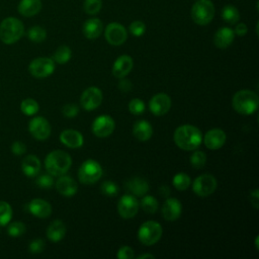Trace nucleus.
<instances>
[{
	"instance_id": "f257e3e1",
	"label": "nucleus",
	"mask_w": 259,
	"mask_h": 259,
	"mask_svg": "<svg viewBox=\"0 0 259 259\" xmlns=\"http://www.w3.org/2000/svg\"><path fill=\"white\" fill-rule=\"evenodd\" d=\"M173 138L176 146L184 151H193L202 143V134L200 130L191 124L178 126L174 132Z\"/></svg>"
},
{
	"instance_id": "f03ea898",
	"label": "nucleus",
	"mask_w": 259,
	"mask_h": 259,
	"mask_svg": "<svg viewBox=\"0 0 259 259\" xmlns=\"http://www.w3.org/2000/svg\"><path fill=\"white\" fill-rule=\"evenodd\" d=\"M259 105L258 95L251 90L244 89L236 92L232 99L233 108L240 114L250 115L254 113Z\"/></svg>"
},
{
	"instance_id": "7ed1b4c3",
	"label": "nucleus",
	"mask_w": 259,
	"mask_h": 259,
	"mask_svg": "<svg viewBox=\"0 0 259 259\" xmlns=\"http://www.w3.org/2000/svg\"><path fill=\"white\" fill-rule=\"evenodd\" d=\"M71 165V156L62 150L52 151L48 154L45 160L46 169L53 176H61L66 174Z\"/></svg>"
},
{
	"instance_id": "20e7f679",
	"label": "nucleus",
	"mask_w": 259,
	"mask_h": 259,
	"mask_svg": "<svg viewBox=\"0 0 259 259\" xmlns=\"http://www.w3.org/2000/svg\"><path fill=\"white\" fill-rule=\"evenodd\" d=\"M24 33L23 23L16 17H7L0 23V39L6 45L19 40Z\"/></svg>"
},
{
	"instance_id": "39448f33",
	"label": "nucleus",
	"mask_w": 259,
	"mask_h": 259,
	"mask_svg": "<svg viewBox=\"0 0 259 259\" xmlns=\"http://www.w3.org/2000/svg\"><path fill=\"white\" fill-rule=\"evenodd\" d=\"M102 174L101 165L93 159H88L81 164L78 171V178L81 183L90 185L96 183L101 178Z\"/></svg>"
},
{
	"instance_id": "423d86ee",
	"label": "nucleus",
	"mask_w": 259,
	"mask_h": 259,
	"mask_svg": "<svg viewBox=\"0 0 259 259\" xmlns=\"http://www.w3.org/2000/svg\"><path fill=\"white\" fill-rule=\"evenodd\" d=\"M162 227L158 222L148 221L141 225L138 231V238L143 245L152 246L162 237Z\"/></svg>"
},
{
	"instance_id": "0eeeda50",
	"label": "nucleus",
	"mask_w": 259,
	"mask_h": 259,
	"mask_svg": "<svg viewBox=\"0 0 259 259\" xmlns=\"http://www.w3.org/2000/svg\"><path fill=\"white\" fill-rule=\"evenodd\" d=\"M214 15V6L210 0H197L191 8V18L198 25L208 24Z\"/></svg>"
},
{
	"instance_id": "6e6552de",
	"label": "nucleus",
	"mask_w": 259,
	"mask_h": 259,
	"mask_svg": "<svg viewBox=\"0 0 259 259\" xmlns=\"http://www.w3.org/2000/svg\"><path fill=\"white\" fill-rule=\"evenodd\" d=\"M217 179L211 174H201L197 176L192 183L193 192L201 197L208 196L217 189Z\"/></svg>"
},
{
	"instance_id": "1a4fd4ad",
	"label": "nucleus",
	"mask_w": 259,
	"mask_h": 259,
	"mask_svg": "<svg viewBox=\"0 0 259 259\" xmlns=\"http://www.w3.org/2000/svg\"><path fill=\"white\" fill-rule=\"evenodd\" d=\"M29 73L35 78H46L55 71V62L51 58L39 57L32 60L28 66Z\"/></svg>"
},
{
	"instance_id": "9d476101",
	"label": "nucleus",
	"mask_w": 259,
	"mask_h": 259,
	"mask_svg": "<svg viewBox=\"0 0 259 259\" xmlns=\"http://www.w3.org/2000/svg\"><path fill=\"white\" fill-rule=\"evenodd\" d=\"M102 92L98 87L91 86L85 89L80 97L81 106L85 110H94L96 109L102 102Z\"/></svg>"
},
{
	"instance_id": "9b49d317",
	"label": "nucleus",
	"mask_w": 259,
	"mask_h": 259,
	"mask_svg": "<svg viewBox=\"0 0 259 259\" xmlns=\"http://www.w3.org/2000/svg\"><path fill=\"white\" fill-rule=\"evenodd\" d=\"M139 210V201L133 194H124L119 198L117 211L122 219H133Z\"/></svg>"
},
{
	"instance_id": "f8f14e48",
	"label": "nucleus",
	"mask_w": 259,
	"mask_h": 259,
	"mask_svg": "<svg viewBox=\"0 0 259 259\" xmlns=\"http://www.w3.org/2000/svg\"><path fill=\"white\" fill-rule=\"evenodd\" d=\"M115 127L114 119L109 115H99L92 122V133L97 138H106L110 136Z\"/></svg>"
},
{
	"instance_id": "ddd939ff",
	"label": "nucleus",
	"mask_w": 259,
	"mask_h": 259,
	"mask_svg": "<svg viewBox=\"0 0 259 259\" xmlns=\"http://www.w3.org/2000/svg\"><path fill=\"white\" fill-rule=\"evenodd\" d=\"M28 131L34 139L45 141L51 135V124L47 118L42 116H35L29 121Z\"/></svg>"
},
{
	"instance_id": "4468645a",
	"label": "nucleus",
	"mask_w": 259,
	"mask_h": 259,
	"mask_svg": "<svg viewBox=\"0 0 259 259\" xmlns=\"http://www.w3.org/2000/svg\"><path fill=\"white\" fill-rule=\"evenodd\" d=\"M104 35L108 44L112 46H120L126 40L127 32L123 25L117 22H111L106 26Z\"/></svg>"
},
{
	"instance_id": "2eb2a0df",
	"label": "nucleus",
	"mask_w": 259,
	"mask_h": 259,
	"mask_svg": "<svg viewBox=\"0 0 259 259\" xmlns=\"http://www.w3.org/2000/svg\"><path fill=\"white\" fill-rule=\"evenodd\" d=\"M149 108L154 115H164L171 108V98L166 93H158L150 99Z\"/></svg>"
},
{
	"instance_id": "dca6fc26",
	"label": "nucleus",
	"mask_w": 259,
	"mask_h": 259,
	"mask_svg": "<svg viewBox=\"0 0 259 259\" xmlns=\"http://www.w3.org/2000/svg\"><path fill=\"white\" fill-rule=\"evenodd\" d=\"M226 140V133L221 128L209 130L203 137V143L205 147L210 150L221 149L225 145Z\"/></svg>"
},
{
	"instance_id": "f3484780",
	"label": "nucleus",
	"mask_w": 259,
	"mask_h": 259,
	"mask_svg": "<svg viewBox=\"0 0 259 259\" xmlns=\"http://www.w3.org/2000/svg\"><path fill=\"white\" fill-rule=\"evenodd\" d=\"M182 212V205L177 198H167L162 205V215L166 221L174 222L179 219Z\"/></svg>"
},
{
	"instance_id": "a211bd4d",
	"label": "nucleus",
	"mask_w": 259,
	"mask_h": 259,
	"mask_svg": "<svg viewBox=\"0 0 259 259\" xmlns=\"http://www.w3.org/2000/svg\"><path fill=\"white\" fill-rule=\"evenodd\" d=\"M133 59L127 55L119 56L112 66V75L115 78H124L130 74L133 69Z\"/></svg>"
},
{
	"instance_id": "6ab92c4d",
	"label": "nucleus",
	"mask_w": 259,
	"mask_h": 259,
	"mask_svg": "<svg viewBox=\"0 0 259 259\" xmlns=\"http://www.w3.org/2000/svg\"><path fill=\"white\" fill-rule=\"evenodd\" d=\"M60 141L62 144H64L68 148L77 149V148H80L83 146L84 138L80 132H78L76 130L68 128V130L63 131L60 134Z\"/></svg>"
},
{
	"instance_id": "aec40b11",
	"label": "nucleus",
	"mask_w": 259,
	"mask_h": 259,
	"mask_svg": "<svg viewBox=\"0 0 259 259\" xmlns=\"http://www.w3.org/2000/svg\"><path fill=\"white\" fill-rule=\"evenodd\" d=\"M56 189L60 194L71 197L76 194L78 190V185L77 182L70 176L61 175L56 182Z\"/></svg>"
},
{
	"instance_id": "412c9836",
	"label": "nucleus",
	"mask_w": 259,
	"mask_h": 259,
	"mask_svg": "<svg viewBox=\"0 0 259 259\" xmlns=\"http://www.w3.org/2000/svg\"><path fill=\"white\" fill-rule=\"evenodd\" d=\"M28 210L34 217L39 219H45L51 215L52 206L51 204L41 198H34L28 204Z\"/></svg>"
},
{
	"instance_id": "4be33fe9",
	"label": "nucleus",
	"mask_w": 259,
	"mask_h": 259,
	"mask_svg": "<svg viewBox=\"0 0 259 259\" xmlns=\"http://www.w3.org/2000/svg\"><path fill=\"white\" fill-rule=\"evenodd\" d=\"M235 32L229 27H221L213 35V44L219 49L228 48L234 40Z\"/></svg>"
},
{
	"instance_id": "5701e85b",
	"label": "nucleus",
	"mask_w": 259,
	"mask_h": 259,
	"mask_svg": "<svg viewBox=\"0 0 259 259\" xmlns=\"http://www.w3.org/2000/svg\"><path fill=\"white\" fill-rule=\"evenodd\" d=\"M103 30V24L98 18H90L87 19L82 27L83 34L88 39H95L97 38Z\"/></svg>"
},
{
	"instance_id": "b1692460",
	"label": "nucleus",
	"mask_w": 259,
	"mask_h": 259,
	"mask_svg": "<svg viewBox=\"0 0 259 259\" xmlns=\"http://www.w3.org/2000/svg\"><path fill=\"white\" fill-rule=\"evenodd\" d=\"M133 134L135 138L141 142L149 141L153 135V126L147 120H138L133 126Z\"/></svg>"
},
{
	"instance_id": "393cba45",
	"label": "nucleus",
	"mask_w": 259,
	"mask_h": 259,
	"mask_svg": "<svg viewBox=\"0 0 259 259\" xmlns=\"http://www.w3.org/2000/svg\"><path fill=\"white\" fill-rule=\"evenodd\" d=\"M41 9L40 0H20L17 6L18 12L25 17H31L37 14Z\"/></svg>"
},
{
	"instance_id": "a878e982",
	"label": "nucleus",
	"mask_w": 259,
	"mask_h": 259,
	"mask_svg": "<svg viewBox=\"0 0 259 259\" xmlns=\"http://www.w3.org/2000/svg\"><path fill=\"white\" fill-rule=\"evenodd\" d=\"M21 169L27 177H34L40 170V161L34 155H27L22 160Z\"/></svg>"
},
{
	"instance_id": "bb28decb",
	"label": "nucleus",
	"mask_w": 259,
	"mask_h": 259,
	"mask_svg": "<svg viewBox=\"0 0 259 259\" xmlns=\"http://www.w3.org/2000/svg\"><path fill=\"white\" fill-rule=\"evenodd\" d=\"M66 235V226L60 220H55L47 229V237L52 242L61 241Z\"/></svg>"
},
{
	"instance_id": "cd10ccee",
	"label": "nucleus",
	"mask_w": 259,
	"mask_h": 259,
	"mask_svg": "<svg viewBox=\"0 0 259 259\" xmlns=\"http://www.w3.org/2000/svg\"><path fill=\"white\" fill-rule=\"evenodd\" d=\"M126 188L135 196H144L149 191V183L141 177H134L127 181Z\"/></svg>"
},
{
	"instance_id": "c85d7f7f",
	"label": "nucleus",
	"mask_w": 259,
	"mask_h": 259,
	"mask_svg": "<svg viewBox=\"0 0 259 259\" xmlns=\"http://www.w3.org/2000/svg\"><path fill=\"white\" fill-rule=\"evenodd\" d=\"M222 18L229 24H235L240 20L239 10L233 5H226L222 10Z\"/></svg>"
},
{
	"instance_id": "c756f323",
	"label": "nucleus",
	"mask_w": 259,
	"mask_h": 259,
	"mask_svg": "<svg viewBox=\"0 0 259 259\" xmlns=\"http://www.w3.org/2000/svg\"><path fill=\"white\" fill-rule=\"evenodd\" d=\"M72 56V51L68 46H60L56 52L53 55V60L55 63H58L60 65L62 64H66Z\"/></svg>"
},
{
	"instance_id": "7c9ffc66",
	"label": "nucleus",
	"mask_w": 259,
	"mask_h": 259,
	"mask_svg": "<svg viewBox=\"0 0 259 259\" xmlns=\"http://www.w3.org/2000/svg\"><path fill=\"white\" fill-rule=\"evenodd\" d=\"M191 179L186 173H177L172 180L173 186L178 190H185L190 186Z\"/></svg>"
},
{
	"instance_id": "2f4dec72",
	"label": "nucleus",
	"mask_w": 259,
	"mask_h": 259,
	"mask_svg": "<svg viewBox=\"0 0 259 259\" xmlns=\"http://www.w3.org/2000/svg\"><path fill=\"white\" fill-rule=\"evenodd\" d=\"M141 206L146 212L155 213L159 208V203L154 196L145 194V196H143L141 200Z\"/></svg>"
},
{
	"instance_id": "473e14b6",
	"label": "nucleus",
	"mask_w": 259,
	"mask_h": 259,
	"mask_svg": "<svg viewBox=\"0 0 259 259\" xmlns=\"http://www.w3.org/2000/svg\"><path fill=\"white\" fill-rule=\"evenodd\" d=\"M27 37L33 42H41L47 37V31L44 27L35 25L28 29Z\"/></svg>"
},
{
	"instance_id": "72a5a7b5",
	"label": "nucleus",
	"mask_w": 259,
	"mask_h": 259,
	"mask_svg": "<svg viewBox=\"0 0 259 259\" xmlns=\"http://www.w3.org/2000/svg\"><path fill=\"white\" fill-rule=\"evenodd\" d=\"M20 109L22 111V113H24L25 115H34L38 109V103L32 99V98H26L24 100H22L21 104H20Z\"/></svg>"
},
{
	"instance_id": "f704fd0d",
	"label": "nucleus",
	"mask_w": 259,
	"mask_h": 259,
	"mask_svg": "<svg viewBox=\"0 0 259 259\" xmlns=\"http://www.w3.org/2000/svg\"><path fill=\"white\" fill-rule=\"evenodd\" d=\"M12 218V208L6 201H0V226H6Z\"/></svg>"
},
{
	"instance_id": "c9c22d12",
	"label": "nucleus",
	"mask_w": 259,
	"mask_h": 259,
	"mask_svg": "<svg viewBox=\"0 0 259 259\" xmlns=\"http://www.w3.org/2000/svg\"><path fill=\"white\" fill-rule=\"evenodd\" d=\"M100 190L102 192V194L109 196V197H113L116 196L119 192V187L115 182L112 181H104L101 186H100Z\"/></svg>"
},
{
	"instance_id": "e433bc0d",
	"label": "nucleus",
	"mask_w": 259,
	"mask_h": 259,
	"mask_svg": "<svg viewBox=\"0 0 259 259\" xmlns=\"http://www.w3.org/2000/svg\"><path fill=\"white\" fill-rule=\"evenodd\" d=\"M206 155L202 151H195L190 156V164L195 169H200L205 165Z\"/></svg>"
},
{
	"instance_id": "4c0bfd02",
	"label": "nucleus",
	"mask_w": 259,
	"mask_h": 259,
	"mask_svg": "<svg viewBox=\"0 0 259 259\" xmlns=\"http://www.w3.org/2000/svg\"><path fill=\"white\" fill-rule=\"evenodd\" d=\"M26 227L21 222H13L8 225L7 227V233L10 237H20L25 233Z\"/></svg>"
},
{
	"instance_id": "58836bf2",
	"label": "nucleus",
	"mask_w": 259,
	"mask_h": 259,
	"mask_svg": "<svg viewBox=\"0 0 259 259\" xmlns=\"http://www.w3.org/2000/svg\"><path fill=\"white\" fill-rule=\"evenodd\" d=\"M83 6H84V11L87 14L94 15L100 11L102 6V1L101 0H85Z\"/></svg>"
},
{
	"instance_id": "ea45409f",
	"label": "nucleus",
	"mask_w": 259,
	"mask_h": 259,
	"mask_svg": "<svg viewBox=\"0 0 259 259\" xmlns=\"http://www.w3.org/2000/svg\"><path fill=\"white\" fill-rule=\"evenodd\" d=\"M146 109L145 103L142 99L140 98H134L128 102V110L131 113L135 115L142 114Z\"/></svg>"
},
{
	"instance_id": "a19ab883",
	"label": "nucleus",
	"mask_w": 259,
	"mask_h": 259,
	"mask_svg": "<svg viewBox=\"0 0 259 259\" xmlns=\"http://www.w3.org/2000/svg\"><path fill=\"white\" fill-rule=\"evenodd\" d=\"M35 183L38 187L40 188H45V189H48V188H51L53 185H54V178H53V175H51L50 173L49 174H41L39 175L36 180H35Z\"/></svg>"
},
{
	"instance_id": "79ce46f5",
	"label": "nucleus",
	"mask_w": 259,
	"mask_h": 259,
	"mask_svg": "<svg viewBox=\"0 0 259 259\" xmlns=\"http://www.w3.org/2000/svg\"><path fill=\"white\" fill-rule=\"evenodd\" d=\"M130 31L135 36H141L146 31V24L141 20H135L130 24Z\"/></svg>"
},
{
	"instance_id": "37998d69",
	"label": "nucleus",
	"mask_w": 259,
	"mask_h": 259,
	"mask_svg": "<svg viewBox=\"0 0 259 259\" xmlns=\"http://www.w3.org/2000/svg\"><path fill=\"white\" fill-rule=\"evenodd\" d=\"M45 242L41 239H35L30 242L28 246V250L32 254H38L41 253L45 250Z\"/></svg>"
},
{
	"instance_id": "c03bdc74",
	"label": "nucleus",
	"mask_w": 259,
	"mask_h": 259,
	"mask_svg": "<svg viewBox=\"0 0 259 259\" xmlns=\"http://www.w3.org/2000/svg\"><path fill=\"white\" fill-rule=\"evenodd\" d=\"M62 112L66 117H69V118L75 117L79 112V107L77 104L69 103V104H66L63 106Z\"/></svg>"
},
{
	"instance_id": "a18cd8bd",
	"label": "nucleus",
	"mask_w": 259,
	"mask_h": 259,
	"mask_svg": "<svg viewBox=\"0 0 259 259\" xmlns=\"http://www.w3.org/2000/svg\"><path fill=\"white\" fill-rule=\"evenodd\" d=\"M116 257L119 259H133L135 257V252L130 246H122L118 249Z\"/></svg>"
},
{
	"instance_id": "49530a36",
	"label": "nucleus",
	"mask_w": 259,
	"mask_h": 259,
	"mask_svg": "<svg viewBox=\"0 0 259 259\" xmlns=\"http://www.w3.org/2000/svg\"><path fill=\"white\" fill-rule=\"evenodd\" d=\"M11 151L16 156H21L26 152V146L20 141H16L11 145Z\"/></svg>"
},
{
	"instance_id": "de8ad7c7",
	"label": "nucleus",
	"mask_w": 259,
	"mask_h": 259,
	"mask_svg": "<svg viewBox=\"0 0 259 259\" xmlns=\"http://www.w3.org/2000/svg\"><path fill=\"white\" fill-rule=\"evenodd\" d=\"M132 82L128 79H124V78H120V81L118 82V88L120 89V91L122 92H128L132 90Z\"/></svg>"
},
{
	"instance_id": "09e8293b",
	"label": "nucleus",
	"mask_w": 259,
	"mask_h": 259,
	"mask_svg": "<svg viewBox=\"0 0 259 259\" xmlns=\"http://www.w3.org/2000/svg\"><path fill=\"white\" fill-rule=\"evenodd\" d=\"M250 201H251V204L253 205V207L255 209H258V207H259V190L258 189H254L250 193Z\"/></svg>"
},
{
	"instance_id": "8fccbe9b",
	"label": "nucleus",
	"mask_w": 259,
	"mask_h": 259,
	"mask_svg": "<svg viewBox=\"0 0 259 259\" xmlns=\"http://www.w3.org/2000/svg\"><path fill=\"white\" fill-rule=\"evenodd\" d=\"M247 31H248L247 25H246L245 23H239V24L236 25L234 32H235L237 35H239V36H244V35L247 33Z\"/></svg>"
},
{
	"instance_id": "3c124183",
	"label": "nucleus",
	"mask_w": 259,
	"mask_h": 259,
	"mask_svg": "<svg viewBox=\"0 0 259 259\" xmlns=\"http://www.w3.org/2000/svg\"><path fill=\"white\" fill-rule=\"evenodd\" d=\"M159 194L164 196V197H167L169 194H170V188L167 186V185H162L159 187Z\"/></svg>"
},
{
	"instance_id": "603ef678",
	"label": "nucleus",
	"mask_w": 259,
	"mask_h": 259,
	"mask_svg": "<svg viewBox=\"0 0 259 259\" xmlns=\"http://www.w3.org/2000/svg\"><path fill=\"white\" fill-rule=\"evenodd\" d=\"M138 258L139 259H145V258H150V259H154L155 258V256L153 255V254H142V255H140V256H138Z\"/></svg>"
},
{
	"instance_id": "864d4df0",
	"label": "nucleus",
	"mask_w": 259,
	"mask_h": 259,
	"mask_svg": "<svg viewBox=\"0 0 259 259\" xmlns=\"http://www.w3.org/2000/svg\"><path fill=\"white\" fill-rule=\"evenodd\" d=\"M255 245H256V249H258L259 248V246H258V237H256V239H255Z\"/></svg>"
}]
</instances>
